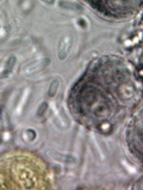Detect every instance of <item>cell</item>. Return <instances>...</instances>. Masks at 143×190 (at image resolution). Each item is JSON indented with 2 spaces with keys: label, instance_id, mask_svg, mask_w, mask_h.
<instances>
[{
  "label": "cell",
  "instance_id": "7a4b0ae2",
  "mask_svg": "<svg viewBox=\"0 0 143 190\" xmlns=\"http://www.w3.org/2000/svg\"><path fill=\"white\" fill-rule=\"evenodd\" d=\"M48 105L46 102H45V103H43L40 107H39V109H38V110H37V114H38V116H43L44 115V113H45V111L46 110V109H47Z\"/></svg>",
  "mask_w": 143,
  "mask_h": 190
},
{
  "label": "cell",
  "instance_id": "6da1fadb",
  "mask_svg": "<svg viewBox=\"0 0 143 190\" xmlns=\"http://www.w3.org/2000/svg\"><path fill=\"white\" fill-rule=\"evenodd\" d=\"M58 87H59V81L58 80H54L52 82V83L50 84V87H49V90H48V96L50 98L55 97V95L57 92Z\"/></svg>",
  "mask_w": 143,
  "mask_h": 190
},
{
  "label": "cell",
  "instance_id": "3957f363",
  "mask_svg": "<svg viewBox=\"0 0 143 190\" xmlns=\"http://www.w3.org/2000/svg\"><path fill=\"white\" fill-rule=\"evenodd\" d=\"M42 1H45V2L49 3V4H53L54 3V0H42Z\"/></svg>",
  "mask_w": 143,
  "mask_h": 190
}]
</instances>
